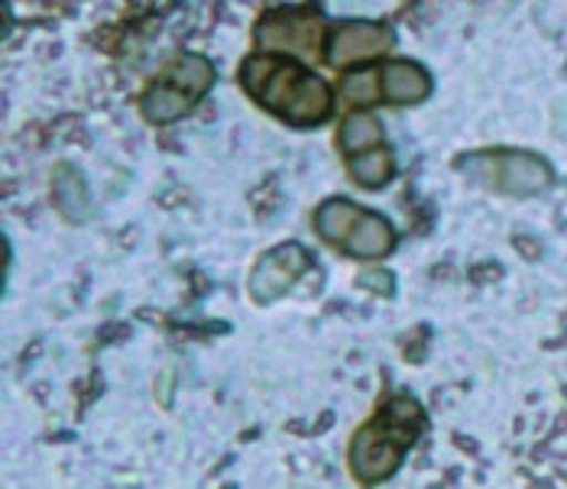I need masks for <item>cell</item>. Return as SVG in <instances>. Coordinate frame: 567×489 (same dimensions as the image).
<instances>
[{"instance_id": "6da1fadb", "label": "cell", "mask_w": 567, "mask_h": 489, "mask_svg": "<svg viewBox=\"0 0 567 489\" xmlns=\"http://www.w3.org/2000/svg\"><path fill=\"white\" fill-rule=\"evenodd\" d=\"M240 89L289 127H321L334 111V89L306 62L279 52L247 55L240 65Z\"/></svg>"}, {"instance_id": "7a4b0ae2", "label": "cell", "mask_w": 567, "mask_h": 489, "mask_svg": "<svg viewBox=\"0 0 567 489\" xmlns=\"http://www.w3.org/2000/svg\"><path fill=\"white\" fill-rule=\"evenodd\" d=\"M429 425L422 402L412 393H386L377 408L353 428L348 441L350 477L363 487H377L393 480Z\"/></svg>"}, {"instance_id": "3957f363", "label": "cell", "mask_w": 567, "mask_h": 489, "mask_svg": "<svg viewBox=\"0 0 567 489\" xmlns=\"http://www.w3.org/2000/svg\"><path fill=\"white\" fill-rule=\"evenodd\" d=\"M215 65L198 52H178L173 62H166L150 85L140 94V114L150 124H175L188 117L205 94L215 89Z\"/></svg>"}, {"instance_id": "277c9868", "label": "cell", "mask_w": 567, "mask_h": 489, "mask_svg": "<svg viewBox=\"0 0 567 489\" xmlns=\"http://www.w3.org/2000/svg\"><path fill=\"white\" fill-rule=\"evenodd\" d=\"M315 233L357 260H383L399 240L395 227L380 211H370L348 198H328L311 215Z\"/></svg>"}, {"instance_id": "5b68a950", "label": "cell", "mask_w": 567, "mask_h": 489, "mask_svg": "<svg viewBox=\"0 0 567 489\" xmlns=\"http://www.w3.org/2000/svg\"><path fill=\"white\" fill-rule=\"evenodd\" d=\"M454 166L461 176H467L489 191L519 195V198L542 195L555 181L551 166L542 156L525 153V149H481V153L461 156Z\"/></svg>"}, {"instance_id": "8992f818", "label": "cell", "mask_w": 567, "mask_h": 489, "mask_svg": "<svg viewBox=\"0 0 567 489\" xmlns=\"http://www.w3.org/2000/svg\"><path fill=\"white\" fill-rule=\"evenodd\" d=\"M328 33H331V27L318 10L279 7V10H266L257 20L254 43L260 52L306 55L308 62H315V59H324Z\"/></svg>"}, {"instance_id": "52a82bcc", "label": "cell", "mask_w": 567, "mask_h": 489, "mask_svg": "<svg viewBox=\"0 0 567 489\" xmlns=\"http://www.w3.org/2000/svg\"><path fill=\"white\" fill-rule=\"evenodd\" d=\"M308 267H311V257L306 253V247H299L292 240L279 243V247L266 250L254 263L250 279H247V292L257 305H269V302L289 295L308 272Z\"/></svg>"}, {"instance_id": "ba28073f", "label": "cell", "mask_w": 567, "mask_h": 489, "mask_svg": "<svg viewBox=\"0 0 567 489\" xmlns=\"http://www.w3.org/2000/svg\"><path fill=\"white\" fill-rule=\"evenodd\" d=\"M393 45V27L377 23V20H344V23L331 27L328 45H324V59L334 69H350V65H363V62H373V59L386 55Z\"/></svg>"}, {"instance_id": "9c48e42d", "label": "cell", "mask_w": 567, "mask_h": 489, "mask_svg": "<svg viewBox=\"0 0 567 489\" xmlns=\"http://www.w3.org/2000/svg\"><path fill=\"white\" fill-rule=\"evenodd\" d=\"M380 79H383V101L395 104V107L422 104L435 89L432 72L412 59H393V62L380 65Z\"/></svg>"}, {"instance_id": "30bf717a", "label": "cell", "mask_w": 567, "mask_h": 489, "mask_svg": "<svg viewBox=\"0 0 567 489\" xmlns=\"http://www.w3.org/2000/svg\"><path fill=\"white\" fill-rule=\"evenodd\" d=\"M52 201L69 221H85L91 211L85 176L75 166H55L52 173Z\"/></svg>"}, {"instance_id": "8fae6325", "label": "cell", "mask_w": 567, "mask_h": 489, "mask_svg": "<svg viewBox=\"0 0 567 489\" xmlns=\"http://www.w3.org/2000/svg\"><path fill=\"white\" fill-rule=\"evenodd\" d=\"M383 139H386V131H383L380 117H373L367 111H350L348 117L341 121V127H338V146H341V153L348 159L367 153V149L383 146Z\"/></svg>"}, {"instance_id": "7c38bea8", "label": "cell", "mask_w": 567, "mask_h": 489, "mask_svg": "<svg viewBox=\"0 0 567 489\" xmlns=\"http://www.w3.org/2000/svg\"><path fill=\"white\" fill-rule=\"evenodd\" d=\"M348 176L353 178L360 188H383V185H390L395 178L393 149L377 146V149H367V153H360V156H350Z\"/></svg>"}, {"instance_id": "4fadbf2b", "label": "cell", "mask_w": 567, "mask_h": 489, "mask_svg": "<svg viewBox=\"0 0 567 489\" xmlns=\"http://www.w3.org/2000/svg\"><path fill=\"white\" fill-rule=\"evenodd\" d=\"M338 91H341V97L348 101L350 107H370V104H380V101H383V79H380V65L348 72V75L341 79Z\"/></svg>"}]
</instances>
